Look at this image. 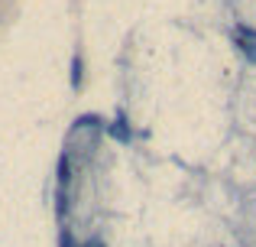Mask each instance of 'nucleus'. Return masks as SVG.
Instances as JSON below:
<instances>
[{"label":"nucleus","mask_w":256,"mask_h":247,"mask_svg":"<svg viewBox=\"0 0 256 247\" xmlns=\"http://www.w3.org/2000/svg\"><path fill=\"white\" fill-rule=\"evenodd\" d=\"M84 247H104V244H100V241H98V237H94V241H88Z\"/></svg>","instance_id":"nucleus-3"},{"label":"nucleus","mask_w":256,"mask_h":247,"mask_svg":"<svg viewBox=\"0 0 256 247\" xmlns=\"http://www.w3.org/2000/svg\"><path fill=\"white\" fill-rule=\"evenodd\" d=\"M237 46H240V52H244V56L250 59V62H256V43H246V39H240Z\"/></svg>","instance_id":"nucleus-2"},{"label":"nucleus","mask_w":256,"mask_h":247,"mask_svg":"<svg viewBox=\"0 0 256 247\" xmlns=\"http://www.w3.org/2000/svg\"><path fill=\"white\" fill-rule=\"evenodd\" d=\"M82 69H84L82 56H75V59H72V85H75V88L82 85Z\"/></svg>","instance_id":"nucleus-1"}]
</instances>
